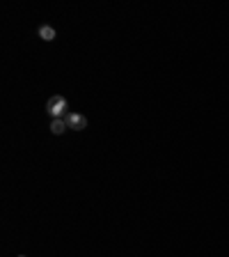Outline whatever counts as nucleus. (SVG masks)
<instances>
[{"mask_svg": "<svg viewBox=\"0 0 229 257\" xmlns=\"http://www.w3.org/2000/svg\"><path fill=\"white\" fill-rule=\"evenodd\" d=\"M46 110H49V115L53 117V120H64L66 115H69V106H66V99L60 94L51 96L49 101H46Z\"/></svg>", "mask_w": 229, "mask_h": 257, "instance_id": "f257e3e1", "label": "nucleus"}, {"mask_svg": "<svg viewBox=\"0 0 229 257\" xmlns=\"http://www.w3.org/2000/svg\"><path fill=\"white\" fill-rule=\"evenodd\" d=\"M64 122H66L69 129H73V131H83V129H87V117L80 115V113H69L64 117Z\"/></svg>", "mask_w": 229, "mask_h": 257, "instance_id": "f03ea898", "label": "nucleus"}, {"mask_svg": "<svg viewBox=\"0 0 229 257\" xmlns=\"http://www.w3.org/2000/svg\"><path fill=\"white\" fill-rule=\"evenodd\" d=\"M66 129H69V126H66L64 120H53L51 122V133H53V136H62Z\"/></svg>", "mask_w": 229, "mask_h": 257, "instance_id": "7ed1b4c3", "label": "nucleus"}, {"mask_svg": "<svg viewBox=\"0 0 229 257\" xmlns=\"http://www.w3.org/2000/svg\"><path fill=\"white\" fill-rule=\"evenodd\" d=\"M39 37H42L44 42H53L55 39V28H51V25H42V28H39Z\"/></svg>", "mask_w": 229, "mask_h": 257, "instance_id": "20e7f679", "label": "nucleus"}, {"mask_svg": "<svg viewBox=\"0 0 229 257\" xmlns=\"http://www.w3.org/2000/svg\"><path fill=\"white\" fill-rule=\"evenodd\" d=\"M18 257H25V255H18Z\"/></svg>", "mask_w": 229, "mask_h": 257, "instance_id": "39448f33", "label": "nucleus"}]
</instances>
